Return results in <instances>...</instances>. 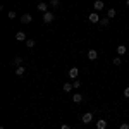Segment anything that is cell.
Masks as SVG:
<instances>
[{"mask_svg": "<svg viewBox=\"0 0 129 129\" xmlns=\"http://www.w3.org/2000/svg\"><path fill=\"white\" fill-rule=\"evenodd\" d=\"M119 129H129V124H127V122H124V124H120Z\"/></svg>", "mask_w": 129, "mask_h": 129, "instance_id": "obj_22", "label": "cell"}, {"mask_svg": "<svg viewBox=\"0 0 129 129\" xmlns=\"http://www.w3.org/2000/svg\"><path fill=\"white\" fill-rule=\"evenodd\" d=\"M50 4H52V7H59L60 5V0H48Z\"/></svg>", "mask_w": 129, "mask_h": 129, "instance_id": "obj_19", "label": "cell"}, {"mask_svg": "<svg viewBox=\"0 0 129 129\" xmlns=\"http://www.w3.org/2000/svg\"><path fill=\"white\" fill-rule=\"evenodd\" d=\"M72 86H74V88H79V86H81V81H79V79H74Z\"/></svg>", "mask_w": 129, "mask_h": 129, "instance_id": "obj_21", "label": "cell"}, {"mask_svg": "<svg viewBox=\"0 0 129 129\" xmlns=\"http://www.w3.org/2000/svg\"><path fill=\"white\" fill-rule=\"evenodd\" d=\"M72 88H74V86H72L71 83H64V91H71Z\"/></svg>", "mask_w": 129, "mask_h": 129, "instance_id": "obj_18", "label": "cell"}, {"mask_svg": "<svg viewBox=\"0 0 129 129\" xmlns=\"http://www.w3.org/2000/svg\"><path fill=\"white\" fill-rule=\"evenodd\" d=\"M14 64H16V66H21V64H22V59H21V57H16V59H14Z\"/></svg>", "mask_w": 129, "mask_h": 129, "instance_id": "obj_20", "label": "cell"}, {"mask_svg": "<svg viewBox=\"0 0 129 129\" xmlns=\"http://www.w3.org/2000/svg\"><path fill=\"white\" fill-rule=\"evenodd\" d=\"M88 19H89V22H100V16L96 14V12H91L88 16Z\"/></svg>", "mask_w": 129, "mask_h": 129, "instance_id": "obj_5", "label": "cell"}, {"mask_svg": "<svg viewBox=\"0 0 129 129\" xmlns=\"http://www.w3.org/2000/svg\"><path fill=\"white\" fill-rule=\"evenodd\" d=\"M16 40L17 41H26L28 38H26V35H24L22 31H17V33H16Z\"/></svg>", "mask_w": 129, "mask_h": 129, "instance_id": "obj_7", "label": "cell"}, {"mask_svg": "<svg viewBox=\"0 0 129 129\" xmlns=\"http://www.w3.org/2000/svg\"><path fill=\"white\" fill-rule=\"evenodd\" d=\"M109 22H110L109 17H103V19H100V26H103V28H105V26H109Z\"/></svg>", "mask_w": 129, "mask_h": 129, "instance_id": "obj_14", "label": "cell"}, {"mask_svg": "<svg viewBox=\"0 0 129 129\" xmlns=\"http://www.w3.org/2000/svg\"><path fill=\"white\" fill-rule=\"evenodd\" d=\"M38 10H41V12L45 14V12H48V5H47L45 2H40V4H38Z\"/></svg>", "mask_w": 129, "mask_h": 129, "instance_id": "obj_9", "label": "cell"}, {"mask_svg": "<svg viewBox=\"0 0 129 129\" xmlns=\"http://www.w3.org/2000/svg\"><path fill=\"white\" fill-rule=\"evenodd\" d=\"M105 127H107V120H103V119L96 120V129H105Z\"/></svg>", "mask_w": 129, "mask_h": 129, "instance_id": "obj_10", "label": "cell"}, {"mask_svg": "<svg viewBox=\"0 0 129 129\" xmlns=\"http://www.w3.org/2000/svg\"><path fill=\"white\" fill-rule=\"evenodd\" d=\"M117 53H119V55H124V53H126V47H124V45H119V47H117Z\"/></svg>", "mask_w": 129, "mask_h": 129, "instance_id": "obj_15", "label": "cell"}, {"mask_svg": "<svg viewBox=\"0 0 129 129\" xmlns=\"http://www.w3.org/2000/svg\"><path fill=\"white\" fill-rule=\"evenodd\" d=\"M83 122H84V124H89V122H91V120H93V114H91V112H86V114H84V115H83Z\"/></svg>", "mask_w": 129, "mask_h": 129, "instance_id": "obj_4", "label": "cell"}, {"mask_svg": "<svg viewBox=\"0 0 129 129\" xmlns=\"http://www.w3.org/2000/svg\"><path fill=\"white\" fill-rule=\"evenodd\" d=\"M31 21H33V16H31V14H22V16H21V22H22V24H29Z\"/></svg>", "mask_w": 129, "mask_h": 129, "instance_id": "obj_3", "label": "cell"}, {"mask_svg": "<svg viewBox=\"0 0 129 129\" xmlns=\"http://www.w3.org/2000/svg\"><path fill=\"white\" fill-rule=\"evenodd\" d=\"M114 66H120V59L117 57V59H114Z\"/></svg>", "mask_w": 129, "mask_h": 129, "instance_id": "obj_23", "label": "cell"}, {"mask_svg": "<svg viewBox=\"0 0 129 129\" xmlns=\"http://www.w3.org/2000/svg\"><path fill=\"white\" fill-rule=\"evenodd\" d=\"M78 76H79V69H78V67H71L69 69V78L71 79H76Z\"/></svg>", "mask_w": 129, "mask_h": 129, "instance_id": "obj_2", "label": "cell"}, {"mask_svg": "<svg viewBox=\"0 0 129 129\" xmlns=\"http://www.w3.org/2000/svg\"><path fill=\"white\" fill-rule=\"evenodd\" d=\"M16 16H17L16 10H9V12H7V17H9V19H16Z\"/></svg>", "mask_w": 129, "mask_h": 129, "instance_id": "obj_16", "label": "cell"}, {"mask_svg": "<svg viewBox=\"0 0 129 129\" xmlns=\"http://www.w3.org/2000/svg\"><path fill=\"white\" fill-rule=\"evenodd\" d=\"M35 43H36V41L29 38V40H26V47H28V48H33V47H35Z\"/></svg>", "mask_w": 129, "mask_h": 129, "instance_id": "obj_17", "label": "cell"}, {"mask_svg": "<svg viewBox=\"0 0 129 129\" xmlns=\"http://www.w3.org/2000/svg\"><path fill=\"white\" fill-rule=\"evenodd\" d=\"M60 129H71V126H67V124H62V126H60Z\"/></svg>", "mask_w": 129, "mask_h": 129, "instance_id": "obj_25", "label": "cell"}, {"mask_svg": "<svg viewBox=\"0 0 129 129\" xmlns=\"http://www.w3.org/2000/svg\"><path fill=\"white\" fill-rule=\"evenodd\" d=\"M88 59L89 60H96L98 59V52H96V50H89L88 52Z\"/></svg>", "mask_w": 129, "mask_h": 129, "instance_id": "obj_6", "label": "cell"}, {"mask_svg": "<svg viewBox=\"0 0 129 129\" xmlns=\"http://www.w3.org/2000/svg\"><path fill=\"white\" fill-rule=\"evenodd\" d=\"M55 19V16H53V12H45V14H43V22H45V24H48V22H52V21Z\"/></svg>", "mask_w": 129, "mask_h": 129, "instance_id": "obj_1", "label": "cell"}, {"mask_svg": "<svg viewBox=\"0 0 129 129\" xmlns=\"http://www.w3.org/2000/svg\"><path fill=\"white\" fill-rule=\"evenodd\" d=\"M124 96H126V98H129V88L124 89Z\"/></svg>", "mask_w": 129, "mask_h": 129, "instance_id": "obj_24", "label": "cell"}, {"mask_svg": "<svg viewBox=\"0 0 129 129\" xmlns=\"http://www.w3.org/2000/svg\"><path fill=\"white\" fill-rule=\"evenodd\" d=\"M115 14H117V12H115V9H109V10H107V17H109V19L115 17Z\"/></svg>", "mask_w": 129, "mask_h": 129, "instance_id": "obj_13", "label": "cell"}, {"mask_svg": "<svg viewBox=\"0 0 129 129\" xmlns=\"http://www.w3.org/2000/svg\"><path fill=\"white\" fill-rule=\"evenodd\" d=\"M72 100H74L76 103H81V102H83V96H81V93H74V95H72Z\"/></svg>", "mask_w": 129, "mask_h": 129, "instance_id": "obj_11", "label": "cell"}, {"mask_svg": "<svg viewBox=\"0 0 129 129\" xmlns=\"http://www.w3.org/2000/svg\"><path fill=\"white\" fill-rule=\"evenodd\" d=\"M24 72H26V69H24V66H17V69H16V74H17V76H22Z\"/></svg>", "mask_w": 129, "mask_h": 129, "instance_id": "obj_12", "label": "cell"}, {"mask_svg": "<svg viewBox=\"0 0 129 129\" xmlns=\"http://www.w3.org/2000/svg\"><path fill=\"white\" fill-rule=\"evenodd\" d=\"M93 9H95V10H102V9H103V2H102V0H95Z\"/></svg>", "mask_w": 129, "mask_h": 129, "instance_id": "obj_8", "label": "cell"}, {"mask_svg": "<svg viewBox=\"0 0 129 129\" xmlns=\"http://www.w3.org/2000/svg\"><path fill=\"white\" fill-rule=\"evenodd\" d=\"M126 4H127V5H129V0H127V2H126Z\"/></svg>", "mask_w": 129, "mask_h": 129, "instance_id": "obj_26", "label": "cell"}]
</instances>
